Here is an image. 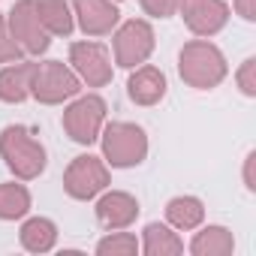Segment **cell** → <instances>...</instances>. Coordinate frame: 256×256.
<instances>
[{"mask_svg":"<svg viewBox=\"0 0 256 256\" xmlns=\"http://www.w3.org/2000/svg\"><path fill=\"white\" fill-rule=\"evenodd\" d=\"M0 151L6 157V166L22 178H36L46 166L42 145L30 136V130H24V126H6L4 139H0Z\"/></svg>","mask_w":256,"mask_h":256,"instance_id":"1","label":"cell"},{"mask_svg":"<svg viewBox=\"0 0 256 256\" xmlns=\"http://www.w3.org/2000/svg\"><path fill=\"white\" fill-rule=\"evenodd\" d=\"M226 66H223V58L214 46L208 42H190L184 52H181V76L196 84V88H211L223 78Z\"/></svg>","mask_w":256,"mask_h":256,"instance_id":"2","label":"cell"},{"mask_svg":"<svg viewBox=\"0 0 256 256\" xmlns=\"http://www.w3.org/2000/svg\"><path fill=\"white\" fill-rule=\"evenodd\" d=\"M106 157L112 166H136L142 163L145 151H148V142H145V133L133 124H112L106 130Z\"/></svg>","mask_w":256,"mask_h":256,"instance_id":"3","label":"cell"},{"mask_svg":"<svg viewBox=\"0 0 256 256\" xmlns=\"http://www.w3.org/2000/svg\"><path fill=\"white\" fill-rule=\"evenodd\" d=\"M30 88H34L36 100H42V102H60V100H66V96H72L78 90V78L64 64L48 60L42 66H34Z\"/></svg>","mask_w":256,"mask_h":256,"instance_id":"4","label":"cell"},{"mask_svg":"<svg viewBox=\"0 0 256 256\" xmlns=\"http://www.w3.org/2000/svg\"><path fill=\"white\" fill-rule=\"evenodd\" d=\"M10 28H12V40L22 46V52L40 54V52L48 48V30L42 28V22L36 16V4H34V0H22V4L12 6Z\"/></svg>","mask_w":256,"mask_h":256,"instance_id":"5","label":"cell"},{"mask_svg":"<svg viewBox=\"0 0 256 256\" xmlns=\"http://www.w3.org/2000/svg\"><path fill=\"white\" fill-rule=\"evenodd\" d=\"M108 184V172L96 157H76V163L66 169L64 187L72 199H90Z\"/></svg>","mask_w":256,"mask_h":256,"instance_id":"6","label":"cell"},{"mask_svg":"<svg viewBox=\"0 0 256 256\" xmlns=\"http://www.w3.org/2000/svg\"><path fill=\"white\" fill-rule=\"evenodd\" d=\"M102 114H106V106L100 96H84L78 100L72 108H66L64 114V126H66V133L82 142V145H90L96 139V130H100V124H102Z\"/></svg>","mask_w":256,"mask_h":256,"instance_id":"7","label":"cell"},{"mask_svg":"<svg viewBox=\"0 0 256 256\" xmlns=\"http://www.w3.org/2000/svg\"><path fill=\"white\" fill-rule=\"evenodd\" d=\"M154 46V34L145 22H130L124 24L120 34L114 36V54H118V64L120 66H133V64H142L148 58Z\"/></svg>","mask_w":256,"mask_h":256,"instance_id":"8","label":"cell"},{"mask_svg":"<svg viewBox=\"0 0 256 256\" xmlns=\"http://www.w3.org/2000/svg\"><path fill=\"white\" fill-rule=\"evenodd\" d=\"M72 64L78 70V76L88 84H106L112 78V64H108V52L100 42H76L72 46Z\"/></svg>","mask_w":256,"mask_h":256,"instance_id":"9","label":"cell"},{"mask_svg":"<svg viewBox=\"0 0 256 256\" xmlns=\"http://www.w3.org/2000/svg\"><path fill=\"white\" fill-rule=\"evenodd\" d=\"M139 214V205L133 196H126V193H108L100 199L96 205V217L106 229H124V226H130Z\"/></svg>","mask_w":256,"mask_h":256,"instance_id":"10","label":"cell"},{"mask_svg":"<svg viewBox=\"0 0 256 256\" xmlns=\"http://www.w3.org/2000/svg\"><path fill=\"white\" fill-rule=\"evenodd\" d=\"M184 16L196 34H214L226 24V4L223 0H190L184 6Z\"/></svg>","mask_w":256,"mask_h":256,"instance_id":"11","label":"cell"},{"mask_svg":"<svg viewBox=\"0 0 256 256\" xmlns=\"http://www.w3.org/2000/svg\"><path fill=\"white\" fill-rule=\"evenodd\" d=\"M76 12L84 28V34H108L118 22V10L108 0H76Z\"/></svg>","mask_w":256,"mask_h":256,"instance_id":"12","label":"cell"},{"mask_svg":"<svg viewBox=\"0 0 256 256\" xmlns=\"http://www.w3.org/2000/svg\"><path fill=\"white\" fill-rule=\"evenodd\" d=\"M163 94H166V78H163V72H157L154 66H145V70H139V72L130 78V96H133L136 102L151 106V102H157Z\"/></svg>","mask_w":256,"mask_h":256,"instance_id":"13","label":"cell"},{"mask_svg":"<svg viewBox=\"0 0 256 256\" xmlns=\"http://www.w3.org/2000/svg\"><path fill=\"white\" fill-rule=\"evenodd\" d=\"M30 76H34V64H18V66L4 70V72H0V100L22 102L28 96Z\"/></svg>","mask_w":256,"mask_h":256,"instance_id":"14","label":"cell"},{"mask_svg":"<svg viewBox=\"0 0 256 256\" xmlns=\"http://www.w3.org/2000/svg\"><path fill=\"white\" fill-rule=\"evenodd\" d=\"M54 238H58L54 223L46 220V217H34V220H28V223L22 226V244H24L30 253H46V250H52V247H54Z\"/></svg>","mask_w":256,"mask_h":256,"instance_id":"15","label":"cell"},{"mask_svg":"<svg viewBox=\"0 0 256 256\" xmlns=\"http://www.w3.org/2000/svg\"><path fill=\"white\" fill-rule=\"evenodd\" d=\"M36 16L48 34L66 36L72 30V18H70V10L64 0H36Z\"/></svg>","mask_w":256,"mask_h":256,"instance_id":"16","label":"cell"},{"mask_svg":"<svg viewBox=\"0 0 256 256\" xmlns=\"http://www.w3.org/2000/svg\"><path fill=\"white\" fill-rule=\"evenodd\" d=\"M190 250L196 256H214V253H229L232 250V235L223 226H208L205 232H199L190 244Z\"/></svg>","mask_w":256,"mask_h":256,"instance_id":"17","label":"cell"},{"mask_svg":"<svg viewBox=\"0 0 256 256\" xmlns=\"http://www.w3.org/2000/svg\"><path fill=\"white\" fill-rule=\"evenodd\" d=\"M30 196L22 184H0V220H16L28 214Z\"/></svg>","mask_w":256,"mask_h":256,"instance_id":"18","label":"cell"},{"mask_svg":"<svg viewBox=\"0 0 256 256\" xmlns=\"http://www.w3.org/2000/svg\"><path fill=\"white\" fill-rule=\"evenodd\" d=\"M166 214H169V220L178 229H193L202 220V202L199 199H190V196H178V199L169 202Z\"/></svg>","mask_w":256,"mask_h":256,"instance_id":"19","label":"cell"},{"mask_svg":"<svg viewBox=\"0 0 256 256\" xmlns=\"http://www.w3.org/2000/svg\"><path fill=\"white\" fill-rule=\"evenodd\" d=\"M184 250V244L178 241V235L175 232H169L166 226H160V223H151L148 229H145V253H151V256H163V253H181Z\"/></svg>","mask_w":256,"mask_h":256,"instance_id":"20","label":"cell"},{"mask_svg":"<svg viewBox=\"0 0 256 256\" xmlns=\"http://www.w3.org/2000/svg\"><path fill=\"white\" fill-rule=\"evenodd\" d=\"M139 250V241H136V235H130V232H118V235H112V238H106V241H100L96 244V253H102V256H118V253H124V256H130V253H136Z\"/></svg>","mask_w":256,"mask_h":256,"instance_id":"21","label":"cell"},{"mask_svg":"<svg viewBox=\"0 0 256 256\" xmlns=\"http://www.w3.org/2000/svg\"><path fill=\"white\" fill-rule=\"evenodd\" d=\"M142 6L151 12V16H172V12H178L181 6H184V0H142Z\"/></svg>","mask_w":256,"mask_h":256,"instance_id":"22","label":"cell"},{"mask_svg":"<svg viewBox=\"0 0 256 256\" xmlns=\"http://www.w3.org/2000/svg\"><path fill=\"white\" fill-rule=\"evenodd\" d=\"M22 54V46L6 34V28H4V18H0V60H16Z\"/></svg>","mask_w":256,"mask_h":256,"instance_id":"23","label":"cell"},{"mask_svg":"<svg viewBox=\"0 0 256 256\" xmlns=\"http://www.w3.org/2000/svg\"><path fill=\"white\" fill-rule=\"evenodd\" d=\"M238 10L244 18H253V6H250V0H238Z\"/></svg>","mask_w":256,"mask_h":256,"instance_id":"24","label":"cell"}]
</instances>
